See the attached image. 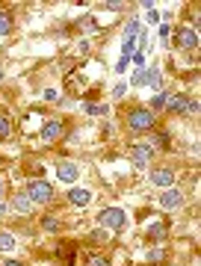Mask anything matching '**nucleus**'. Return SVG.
Instances as JSON below:
<instances>
[{"label":"nucleus","mask_w":201,"mask_h":266,"mask_svg":"<svg viewBox=\"0 0 201 266\" xmlns=\"http://www.w3.org/2000/svg\"><path fill=\"white\" fill-rule=\"evenodd\" d=\"M98 222L104 228H110V231H122L124 228V210L122 207H106L98 216Z\"/></svg>","instance_id":"f257e3e1"},{"label":"nucleus","mask_w":201,"mask_h":266,"mask_svg":"<svg viewBox=\"0 0 201 266\" xmlns=\"http://www.w3.org/2000/svg\"><path fill=\"white\" fill-rule=\"evenodd\" d=\"M27 196L33 204H48V201L54 198V190H50V184H44V180H30L27 184Z\"/></svg>","instance_id":"f03ea898"},{"label":"nucleus","mask_w":201,"mask_h":266,"mask_svg":"<svg viewBox=\"0 0 201 266\" xmlns=\"http://www.w3.org/2000/svg\"><path fill=\"white\" fill-rule=\"evenodd\" d=\"M128 124H130L134 130H151V128H154V112H151V110H134L130 118H128Z\"/></svg>","instance_id":"7ed1b4c3"},{"label":"nucleus","mask_w":201,"mask_h":266,"mask_svg":"<svg viewBox=\"0 0 201 266\" xmlns=\"http://www.w3.org/2000/svg\"><path fill=\"white\" fill-rule=\"evenodd\" d=\"M136 33H142V27H139V21H130L128 27H124V42H122V50H124V56H130L134 54V38Z\"/></svg>","instance_id":"20e7f679"},{"label":"nucleus","mask_w":201,"mask_h":266,"mask_svg":"<svg viewBox=\"0 0 201 266\" xmlns=\"http://www.w3.org/2000/svg\"><path fill=\"white\" fill-rule=\"evenodd\" d=\"M151 154H154V148H151V145H134V151H130L134 166L136 168H145V166H148V160H151Z\"/></svg>","instance_id":"39448f33"},{"label":"nucleus","mask_w":201,"mask_h":266,"mask_svg":"<svg viewBox=\"0 0 201 266\" xmlns=\"http://www.w3.org/2000/svg\"><path fill=\"white\" fill-rule=\"evenodd\" d=\"M178 44H180L184 50H196V48H198V33H196V30H186V27L178 30Z\"/></svg>","instance_id":"423d86ee"},{"label":"nucleus","mask_w":201,"mask_h":266,"mask_svg":"<svg viewBox=\"0 0 201 266\" xmlns=\"http://www.w3.org/2000/svg\"><path fill=\"white\" fill-rule=\"evenodd\" d=\"M184 204V196L178 192V190H166L163 196H160V207L163 210H174V207H180Z\"/></svg>","instance_id":"0eeeda50"},{"label":"nucleus","mask_w":201,"mask_h":266,"mask_svg":"<svg viewBox=\"0 0 201 266\" xmlns=\"http://www.w3.org/2000/svg\"><path fill=\"white\" fill-rule=\"evenodd\" d=\"M62 136V122H44V128H42V139L44 142H56Z\"/></svg>","instance_id":"6e6552de"},{"label":"nucleus","mask_w":201,"mask_h":266,"mask_svg":"<svg viewBox=\"0 0 201 266\" xmlns=\"http://www.w3.org/2000/svg\"><path fill=\"white\" fill-rule=\"evenodd\" d=\"M56 174H60V180H66V184H71V180H77V163H60L56 166Z\"/></svg>","instance_id":"1a4fd4ad"},{"label":"nucleus","mask_w":201,"mask_h":266,"mask_svg":"<svg viewBox=\"0 0 201 266\" xmlns=\"http://www.w3.org/2000/svg\"><path fill=\"white\" fill-rule=\"evenodd\" d=\"M172 180H174V174L168 168H154L151 172V184H157V186H172Z\"/></svg>","instance_id":"9d476101"},{"label":"nucleus","mask_w":201,"mask_h":266,"mask_svg":"<svg viewBox=\"0 0 201 266\" xmlns=\"http://www.w3.org/2000/svg\"><path fill=\"white\" fill-rule=\"evenodd\" d=\"M190 104H192V100L186 98V95H174V98H168V110H172V112H180V116H184V112H186V110H190Z\"/></svg>","instance_id":"9b49d317"},{"label":"nucleus","mask_w":201,"mask_h":266,"mask_svg":"<svg viewBox=\"0 0 201 266\" xmlns=\"http://www.w3.org/2000/svg\"><path fill=\"white\" fill-rule=\"evenodd\" d=\"M68 201L77 204V207H86V204L92 201V192H89V190H71V192H68Z\"/></svg>","instance_id":"f8f14e48"},{"label":"nucleus","mask_w":201,"mask_h":266,"mask_svg":"<svg viewBox=\"0 0 201 266\" xmlns=\"http://www.w3.org/2000/svg\"><path fill=\"white\" fill-rule=\"evenodd\" d=\"M12 204H15V210H18V213H30V210H33V201H30V196H27V192H18Z\"/></svg>","instance_id":"ddd939ff"},{"label":"nucleus","mask_w":201,"mask_h":266,"mask_svg":"<svg viewBox=\"0 0 201 266\" xmlns=\"http://www.w3.org/2000/svg\"><path fill=\"white\" fill-rule=\"evenodd\" d=\"M163 236H166V225H163V222L151 225V231H148V240H151V242H157V240H163Z\"/></svg>","instance_id":"4468645a"},{"label":"nucleus","mask_w":201,"mask_h":266,"mask_svg":"<svg viewBox=\"0 0 201 266\" xmlns=\"http://www.w3.org/2000/svg\"><path fill=\"white\" fill-rule=\"evenodd\" d=\"M12 33V15L9 12H0V36Z\"/></svg>","instance_id":"2eb2a0df"},{"label":"nucleus","mask_w":201,"mask_h":266,"mask_svg":"<svg viewBox=\"0 0 201 266\" xmlns=\"http://www.w3.org/2000/svg\"><path fill=\"white\" fill-rule=\"evenodd\" d=\"M0 248H3V252H12V248H15V236L6 234V231H0Z\"/></svg>","instance_id":"dca6fc26"},{"label":"nucleus","mask_w":201,"mask_h":266,"mask_svg":"<svg viewBox=\"0 0 201 266\" xmlns=\"http://www.w3.org/2000/svg\"><path fill=\"white\" fill-rule=\"evenodd\" d=\"M42 228H44V231H50V234H56V231H60L56 216H44V219H42Z\"/></svg>","instance_id":"f3484780"},{"label":"nucleus","mask_w":201,"mask_h":266,"mask_svg":"<svg viewBox=\"0 0 201 266\" xmlns=\"http://www.w3.org/2000/svg\"><path fill=\"white\" fill-rule=\"evenodd\" d=\"M166 104H168V95H166V92H160V95H154V98H151V110H163Z\"/></svg>","instance_id":"a211bd4d"},{"label":"nucleus","mask_w":201,"mask_h":266,"mask_svg":"<svg viewBox=\"0 0 201 266\" xmlns=\"http://www.w3.org/2000/svg\"><path fill=\"white\" fill-rule=\"evenodd\" d=\"M56 254H60V260H68V264H71V260H74V246H60Z\"/></svg>","instance_id":"6ab92c4d"},{"label":"nucleus","mask_w":201,"mask_h":266,"mask_svg":"<svg viewBox=\"0 0 201 266\" xmlns=\"http://www.w3.org/2000/svg\"><path fill=\"white\" fill-rule=\"evenodd\" d=\"M151 80V74L148 71H142V68H136V77H134V86H145Z\"/></svg>","instance_id":"aec40b11"},{"label":"nucleus","mask_w":201,"mask_h":266,"mask_svg":"<svg viewBox=\"0 0 201 266\" xmlns=\"http://www.w3.org/2000/svg\"><path fill=\"white\" fill-rule=\"evenodd\" d=\"M9 133H12V128H9V118H6V116H0V139H6Z\"/></svg>","instance_id":"412c9836"},{"label":"nucleus","mask_w":201,"mask_h":266,"mask_svg":"<svg viewBox=\"0 0 201 266\" xmlns=\"http://www.w3.org/2000/svg\"><path fill=\"white\" fill-rule=\"evenodd\" d=\"M89 266H110V260L104 254H95V258H89Z\"/></svg>","instance_id":"4be33fe9"},{"label":"nucleus","mask_w":201,"mask_h":266,"mask_svg":"<svg viewBox=\"0 0 201 266\" xmlns=\"http://www.w3.org/2000/svg\"><path fill=\"white\" fill-rule=\"evenodd\" d=\"M130 60H134V66H136V68H142V66H145V56H142L139 50H134V54H130Z\"/></svg>","instance_id":"5701e85b"},{"label":"nucleus","mask_w":201,"mask_h":266,"mask_svg":"<svg viewBox=\"0 0 201 266\" xmlns=\"http://www.w3.org/2000/svg\"><path fill=\"white\" fill-rule=\"evenodd\" d=\"M104 6H106V9H112V12H118V9H122V6H124V3H122V0H106V3H104Z\"/></svg>","instance_id":"b1692460"},{"label":"nucleus","mask_w":201,"mask_h":266,"mask_svg":"<svg viewBox=\"0 0 201 266\" xmlns=\"http://www.w3.org/2000/svg\"><path fill=\"white\" fill-rule=\"evenodd\" d=\"M92 242H106V231H92Z\"/></svg>","instance_id":"393cba45"},{"label":"nucleus","mask_w":201,"mask_h":266,"mask_svg":"<svg viewBox=\"0 0 201 266\" xmlns=\"http://www.w3.org/2000/svg\"><path fill=\"white\" fill-rule=\"evenodd\" d=\"M128 62H130V56H122V60H118V62H116V71H118V74H122V71H124V68H128Z\"/></svg>","instance_id":"a878e982"},{"label":"nucleus","mask_w":201,"mask_h":266,"mask_svg":"<svg viewBox=\"0 0 201 266\" xmlns=\"http://www.w3.org/2000/svg\"><path fill=\"white\" fill-rule=\"evenodd\" d=\"M3 266H24V264H21V260H6Z\"/></svg>","instance_id":"bb28decb"},{"label":"nucleus","mask_w":201,"mask_h":266,"mask_svg":"<svg viewBox=\"0 0 201 266\" xmlns=\"http://www.w3.org/2000/svg\"><path fill=\"white\" fill-rule=\"evenodd\" d=\"M0 196H3V180H0Z\"/></svg>","instance_id":"cd10ccee"},{"label":"nucleus","mask_w":201,"mask_h":266,"mask_svg":"<svg viewBox=\"0 0 201 266\" xmlns=\"http://www.w3.org/2000/svg\"><path fill=\"white\" fill-rule=\"evenodd\" d=\"M0 80H3V71H0Z\"/></svg>","instance_id":"c85d7f7f"}]
</instances>
